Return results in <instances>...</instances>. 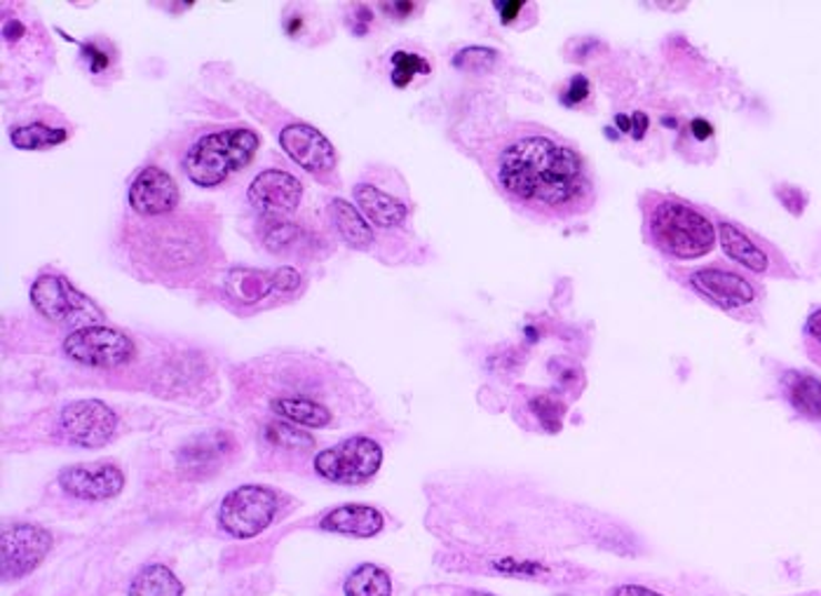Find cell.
Returning a JSON list of instances; mask_svg holds the SVG:
<instances>
[{
    "mask_svg": "<svg viewBox=\"0 0 821 596\" xmlns=\"http://www.w3.org/2000/svg\"><path fill=\"white\" fill-rule=\"evenodd\" d=\"M500 186L530 208L570 214L594 200L582 155L547 137H524L498 158Z\"/></svg>",
    "mask_w": 821,
    "mask_h": 596,
    "instance_id": "6da1fadb",
    "label": "cell"
},
{
    "mask_svg": "<svg viewBox=\"0 0 821 596\" xmlns=\"http://www.w3.org/2000/svg\"><path fill=\"white\" fill-rule=\"evenodd\" d=\"M646 231L650 242L671 259H702L716 246L713 223L688 202L660 198L648 208Z\"/></svg>",
    "mask_w": 821,
    "mask_h": 596,
    "instance_id": "7a4b0ae2",
    "label": "cell"
},
{
    "mask_svg": "<svg viewBox=\"0 0 821 596\" xmlns=\"http://www.w3.org/2000/svg\"><path fill=\"white\" fill-rule=\"evenodd\" d=\"M261 139L254 130L233 128L197 139L183 158L186 176L200 189H214L244 170L256 155Z\"/></svg>",
    "mask_w": 821,
    "mask_h": 596,
    "instance_id": "3957f363",
    "label": "cell"
},
{
    "mask_svg": "<svg viewBox=\"0 0 821 596\" xmlns=\"http://www.w3.org/2000/svg\"><path fill=\"white\" fill-rule=\"evenodd\" d=\"M31 303L45 320L73 332L104 322V311L61 275H40L31 286Z\"/></svg>",
    "mask_w": 821,
    "mask_h": 596,
    "instance_id": "277c9868",
    "label": "cell"
},
{
    "mask_svg": "<svg viewBox=\"0 0 821 596\" xmlns=\"http://www.w3.org/2000/svg\"><path fill=\"white\" fill-rule=\"evenodd\" d=\"M277 509L280 501L275 491L259 484H244L221 501L219 526L237 541H250L273 524Z\"/></svg>",
    "mask_w": 821,
    "mask_h": 596,
    "instance_id": "5b68a950",
    "label": "cell"
},
{
    "mask_svg": "<svg viewBox=\"0 0 821 596\" xmlns=\"http://www.w3.org/2000/svg\"><path fill=\"white\" fill-rule=\"evenodd\" d=\"M383 465V448L372 437H351L315 456V472L326 482L355 486L372 479Z\"/></svg>",
    "mask_w": 821,
    "mask_h": 596,
    "instance_id": "8992f818",
    "label": "cell"
},
{
    "mask_svg": "<svg viewBox=\"0 0 821 596\" xmlns=\"http://www.w3.org/2000/svg\"><path fill=\"white\" fill-rule=\"evenodd\" d=\"M64 353L85 366L115 368L134 357V343L128 334L111 326H85L75 329L64 339Z\"/></svg>",
    "mask_w": 821,
    "mask_h": 596,
    "instance_id": "52a82bcc",
    "label": "cell"
},
{
    "mask_svg": "<svg viewBox=\"0 0 821 596\" xmlns=\"http://www.w3.org/2000/svg\"><path fill=\"white\" fill-rule=\"evenodd\" d=\"M52 549V536L36 524H14L0 538V575L22 580L33 573Z\"/></svg>",
    "mask_w": 821,
    "mask_h": 596,
    "instance_id": "ba28073f",
    "label": "cell"
},
{
    "mask_svg": "<svg viewBox=\"0 0 821 596\" xmlns=\"http://www.w3.org/2000/svg\"><path fill=\"white\" fill-rule=\"evenodd\" d=\"M146 254L153 265H160V269L168 271H183L191 269L204 252V240L200 233L189 229L183 219H174L164 225H158L149 235L146 242Z\"/></svg>",
    "mask_w": 821,
    "mask_h": 596,
    "instance_id": "9c48e42d",
    "label": "cell"
},
{
    "mask_svg": "<svg viewBox=\"0 0 821 596\" xmlns=\"http://www.w3.org/2000/svg\"><path fill=\"white\" fill-rule=\"evenodd\" d=\"M59 423L67 440L82 448L107 446L118 427L113 411L99 400H78L67 404L64 411H61Z\"/></svg>",
    "mask_w": 821,
    "mask_h": 596,
    "instance_id": "30bf717a",
    "label": "cell"
},
{
    "mask_svg": "<svg viewBox=\"0 0 821 596\" xmlns=\"http://www.w3.org/2000/svg\"><path fill=\"white\" fill-rule=\"evenodd\" d=\"M59 486L78 501H109L125 486V475L111 463L71 465L59 472Z\"/></svg>",
    "mask_w": 821,
    "mask_h": 596,
    "instance_id": "8fae6325",
    "label": "cell"
},
{
    "mask_svg": "<svg viewBox=\"0 0 821 596\" xmlns=\"http://www.w3.org/2000/svg\"><path fill=\"white\" fill-rule=\"evenodd\" d=\"M280 147L298 168L311 174H326L334 170L336 151L320 130L305 122H294L280 132Z\"/></svg>",
    "mask_w": 821,
    "mask_h": 596,
    "instance_id": "7c38bea8",
    "label": "cell"
},
{
    "mask_svg": "<svg viewBox=\"0 0 821 596\" xmlns=\"http://www.w3.org/2000/svg\"><path fill=\"white\" fill-rule=\"evenodd\" d=\"M128 200L134 214L143 219H160L179 208L181 195L179 186L168 172L160 168H146L132 181Z\"/></svg>",
    "mask_w": 821,
    "mask_h": 596,
    "instance_id": "4fadbf2b",
    "label": "cell"
},
{
    "mask_svg": "<svg viewBox=\"0 0 821 596\" xmlns=\"http://www.w3.org/2000/svg\"><path fill=\"white\" fill-rule=\"evenodd\" d=\"M252 208L265 216H286L296 212L303 198L301 181L282 170H265L254 176L250 191H246Z\"/></svg>",
    "mask_w": 821,
    "mask_h": 596,
    "instance_id": "5bb4252c",
    "label": "cell"
},
{
    "mask_svg": "<svg viewBox=\"0 0 821 596\" xmlns=\"http://www.w3.org/2000/svg\"><path fill=\"white\" fill-rule=\"evenodd\" d=\"M688 284L697 294H702L713 305L723 311H737L756 301V286L739 273L726 269H700L688 275Z\"/></svg>",
    "mask_w": 821,
    "mask_h": 596,
    "instance_id": "9a60e30c",
    "label": "cell"
},
{
    "mask_svg": "<svg viewBox=\"0 0 821 596\" xmlns=\"http://www.w3.org/2000/svg\"><path fill=\"white\" fill-rule=\"evenodd\" d=\"M718 240L726 254L742 265V269L756 273V275H768L772 271V259L761 242H756L747 231L730 221L718 223Z\"/></svg>",
    "mask_w": 821,
    "mask_h": 596,
    "instance_id": "2e32d148",
    "label": "cell"
},
{
    "mask_svg": "<svg viewBox=\"0 0 821 596\" xmlns=\"http://www.w3.org/2000/svg\"><path fill=\"white\" fill-rule=\"evenodd\" d=\"M383 515L372 505H341L328 512L320 524L322 531L351 538H374L383 531Z\"/></svg>",
    "mask_w": 821,
    "mask_h": 596,
    "instance_id": "e0dca14e",
    "label": "cell"
},
{
    "mask_svg": "<svg viewBox=\"0 0 821 596\" xmlns=\"http://www.w3.org/2000/svg\"><path fill=\"white\" fill-rule=\"evenodd\" d=\"M355 202L364 219L376 225V229H397L408 216V210L402 200L372 186V183L355 186Z\"/></svg>",
    "mask_w": 821,
    "mask_h": 596,
    "instance_id": "ac0fdd59",
    "label": "cell"
},
{
    "mask_svg": "<svg viewBox=\"0 0 821 596\" xmlns=\"http://www.w3.org/2000/svg\"><path fill=\"white\" fill-rule=\"evenodd\" d=\"M784 393L800 416L821 421V381L819 378L803 374V372H791L784 376Z\"/></svg>",
    "mask_w": 821,
    "mask_h": 596,
    "instance_id": "d6986e66",
    "label": "cell"
},
{
    "mask_svg": "<svg viewBox=\"0 0 821 596\" xmlns=\"http://www.w3.org/2000/svg\"><path fill=\"white\" fill-rule=\"evenodd\" d=\"M332 212H334V221H336V229L341 233V238L355 246V250H368V246L374 244V231H372V223H368L364 219V214L355 208V204H351L347 200H341L336 198L332 202Z\"/></svg>",
    "mask_w": 821,
    "mask_h": 596,
    "instance_id": "ffe728a7",
    "label": "cell"
},
{
    "mask_svg": "<svg viewBox=\"0 0 821 596\" xmlns=\"http://www.w3.org/2000/svg\"><path fill=\"white\" fill-rule=\"evenodd\" d=\"M271 406L277 416L286 418L294 425H305V427L317 430V427H326L328 423H332V411L307 397H277L273 400Z\"/></svg>",
    "mask_w": 821,
    "mask_h": 596,
    "instance_id": "44dd1931",
    "label": "cell"
},
{
    "mask_svg": "<svg viewBox=\"0 0 821 596\" xmlns=\"http://www.w3.org/2000/svg\"><path fill=\"white\" fill-rule=\"evenodd\" d=\"M128 596H183V585L168 566L151 564L134 575Z\"/></svg>",
    "mask_w": 821,
    "mask_h": 596,
    "instance_id": "7402d4cb",
    "label": "cell"
},
{
    "mask_svg": "<svg viewBox=\"0 0 821 596\" xmlns=\"http://www.w3.org/2000/svg\"><path fill=\"white\" fill-rule=\"evenodd\" d=\"M225 442H231V437L223 435V433H212V435L193 440L191 444L181 448V454H179L181 469H186V472L212 469V465L219 461L223 451H229L223 446Z\"/></svg>",
    "mask_w": 821,
    "mask_h": 596,
    "instance_id": "603a6c76",
    "label": "cell"
},
{
    "mask_svg": "<svg viewBox=\"0 0 821 596\" xmlns=\"http://www.w3.org/2000/svg\"><path fill=\"white\" fill-rule=\"evenodd\" d=\"M345 596H393L389 573L376 564H359L343 585Z\"/></svg>",
    "mask_w": 821,
    "mask_h": 596,
    "instance_id": "cb8c5ba5",
    "label": "cell"
},
{
    "mask_svg": "<svg viewBox=\"0 0 821 596\" xmlns=\"http://www.w3.org/2000/svg\"><path fill=\"white\" fill-rule=\"evenodd\" d=\"M67 137H69L67 130L48 128V125H40V122H33V125L12 130L10 141H12V147L19 151H43V149H52V147H59V143H64Z\"/></svg>",
    "mask_w": 821,
    "mask_h": 596,
    "instance_id": "d4e9b609",
    "label": "cell"
},
{
    "mask_svg": "<svg viewBox=\"0 0 821 596\" xmlns=\"http://www.w3.org/2000/svg\"><path fill=\"white\" fill-rule=\"evenodd\" d=\"M265 440H268L277 448H290V451H305V448L315 446L313 435H307V433H303V430H298L296 425L282 423V421L271 423L268 427H265Z\"/></svg>",
    "mask_w": 821,
    "mask_h": 596,
    "instance_id": "484cf974",
    "label": "cell"
},
{
    "mask_svg": "<svg viewBox=\"0 0 821 596\" xmlns=\"http://www.w3.org/2000/svg\"><path fill=\"white\" fill-rule=\"evenodd\" d=\"M418 73L420 75L429 73V64L420 54L404 52V50L393 54V82H395V88H406L408 82L414 80Z\"/></svg>",
    "mask_w": 821,
    "mask_h": 596,
    "instance_id": "4316f807",
    "label": "cell"
},
{
    "mask_svg": "<svg viewBox=\"0 0 821 596\" xmlns=\"http://www.w3.org/2000/svg\"><path fill=\"white\" fill-rule=\"evenodd\" d=\"M530 411L540 418V423L549 430V433H557V430H561V418L566 414L561 402H557L549 395H540V397L530 400Z\"/></svg>",
    "mask_w": 821,
    "mask_h": 596,
    "instance_id": "83f0119b",
    "label": "cell"
},
{
    "mask_svg": "<svg viewBox=\"0 0 821 596\" xmlns=\"http://www.w3.org/2000/svg\"><path fill=\"white\" fill-rule=\"evenodd\" d=\"M498 59V52L496 50H488V48H467L463 52H458V57L454 59V64L458 69H465V71H477V73H484L493 67V61Z\"/></svg>",
    "mask_w": 821,
    "mask_h": 596,
    "instance_id": "f1b7e54d",
    "label": "cell"
},
{
    "mask_svg": "<svg viewBox=\"0 0 821 596\" xmlns=\"http://www.w3.org/2000/svg\"><path fill=\"white\" fill-rule=\"evenodd\" d=\"M493 568L505 573V575H521V578H538V575H547L549 568L538 562H517V559H500L493 562Z\"/></svg>",
    "mask_w": 821,
    "mask_h": 596,
    "instance_id": "f546056e",
    "label": "cell"
},
{
    "mask_svg": "<svg viewBox=\"0 0 821 596\" xmlns=\"http://www.w3.org/2000/svg\"><path fill=\"white\" fill-rule=\"evenodd\" d=\"M805 343H808L810 357L817 364H821V307L814 311L805 322Z\"/></svg>",
    "mask_w": 821,
    "mask_h": 596,
    "instance_id": "4dcf8cb0",
    "label": "cell"
},
{
    "mask_svg": "<svg viewBox=\"0 0 821 596\" xmlns=\"http://www.w3.org/2000/svg\"><path fill=\"white\" fill-rule=\"evenodd\" d=\"M589 94H591L589 80L585 75H575L570 80V85L566 88V92L561 94V101H564L566 107H580V104H585V101L589 99Z\"/></svg>",
    "mask_w": 821,
    "mask_h": 596,
    "instance_id": "1f68e13d",
    "label": "cell"
},
{
    "mask_svg": "<svg viewBox=\"0 0 821 596\" xmlns=\"http://www.w3.org/2000/svg\"><path fill=\"white\" fill-rule=\"evenodd\" d=\"M777 198L779 200H782V204H784V208L791 212V214H795V216H800V214H803V210H805V204H808V195L803 193V191H800V189H795V186H784V189H777Z\"/></svg>",
    "mask_w": 821,
    "mask_h": 596,
    "instance_id": "d6a6232c",
    "label": "cell"
},
{
    "mask_svg": "<svg viewBox=\"0 0 821 596\" xmlns=\"http://www.w3.org/2000/svg\"><path fill=\"white\" fill-rule=\"evenodd\" d=\"M493 8L498 10L503 24H511L526 10V3L524 0H500V3H493Z\"/></svg>",
    "mask_w": 821,
    "mask_h": 596,
    "instance_id": "836d02e7",
    "label": "cell"
},
{
    "mask_svg": "<svg viewBox=\"0 0 821 596\" xmlns=\"http://www.w3.org/2000/svg\"><path fill=\"white\" fill-rule=\"evenodd\" d=\"M610 596H665V594L643 585H618L610 592Z\"/></svg>",
    "mask_w": 821,
    "mask_h": 596,
    "instance_id": "e575fe53",
    "label": "cell"
},
{
    "mask_svg": "<svg viewBox=\"0 0 821 596\" xmlns=\"http://www.w3.org/2000/svg\"><path fill=\"white\" fill-rule=\"evenodd\" d=\"M82 52H85V57H88V61L92 64V71L94 73L104 71L109 67V57L104 52H101V50H97L94 46H85V48H82Z\"/></svg>",
    "mask_w": 821,
    "mask_h": 596,
    "instance_id": "d590c367",
    "label": "cell"
},
{
    "mask_svg": "<svg viewBox=\"0 0 821 596\" xmlns=\"http://www.w3.org/2000/svg\"><path fill=\"white\" fill-rule=\"evenodd\" d=\"M387 14H393V17H397V19H404V17H408L411 12H414L418 6L416 3H408V0H397V3H383L381 6Z\"/></svg>",
    "mask_w": 821,
    "mask_h": 596,
    "instance_id": "8d00e7d4",
    "label": "cell"
},
{
    "mask_svg": "<svg viewBox=\"0 0 821 596\" xmlns=\"http://www.w3.org/2000/svg\"><path fill=\"white\" fill-rule=\"evenodd\" d=\"M648 125H650L648 115H646L643 111H636V113L631 115V137H634L636 141H641V139L646 137V132H648Z\"/></svg>",
    "mask_w": 821,
    "mask_h": 596,
    "instance_id": "74e56055",
    "label": "cell"
},
{
    "mask_svg": "<svg viewBox=\"0 0 821 596\" xmlns=\"http://www.w3.org/2000/svg\"><path fill=\"white\" fill-rule=\"evenodd\" d=\"M690 130H692V137L700 139V141H707V139L713 137V125H711L709 120H705V118H695L690 122Z\"/></svg>",
    "mask_w": 821,
    "mask_h": 596,
    "instance_id": "f35d334b",
    "label": "cell"
},
{
    "mask_svg": "<svg viewBox=\"0 0 821 596\" xmlns=\"http://www.w3.org/2000/svg\"><path fill=\"white\" fill-rule=\"evenodd\" d=\"M615 125H618L620 128V132H625V134H631V118L629 115H615Z\"/></svg>",
    "mask_w": 821,
    "mask_h": 596,
    "instance_id": "ab89813d",
    "label": "cell"
},
{
    "mask_svg": "<svg viewBox=\"0 0 821 596\" xmlns=\"http://www.w3.org/2000/svg\"><path fill=\"white\" fill-rule=\"evenodd\" d=\"M3 33H6V38H8V40H12V38H14L12 33H24V27H22V24H19V22H8V24H6V31H3Z\"/></svg>",
    "mask_w": 821,
    "mask_h": 596,
    "instance_id": "60d3db41",
    "label": "cell"
},
{
    "mask_svg": "<svg viewBox=\"0 0 821 596\" xmlns=\"http://www.w3.org/2000/svg\"><path fill=\"white\" fill-rule=\"evenodd\" d=\"M467 596H496V594H488V592H479V589H475V592H469Z\"/></svg>",
    "mask_w": 821,
    "mask_h": 596,
    "instance_id": "b9f144b4",
    "label": "cell"
}]
</instances>
